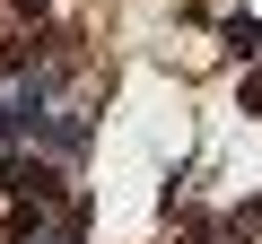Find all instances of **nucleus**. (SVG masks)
I'll list each match as a JSON object with an SVG mask.
<instances>
[{"mask_svg": "<svg viewBox=\"0 0 262 244\" xmlns=\"http://www.w3.org/2000/svg\"><path fill=\"white\" fill-rule=\"evenodd\" d=\"M227 44H236V53L253 61V53H262V27H253V18H227Z\"/></svg>", "mask_w": 262, "mask_h": 244, "instance_id": "f257e3e1", "label": "nucleus"}, {"mask_svg": "<svg viewBox=\"0 0 262 244\" xmlns=\"http://www.w3.org/2000/svg\"><path fill=\"white\" fill-rule=\"evenodd\" d=\"M9 122H18V113H9V105H0V140H9Z\"/></svg>", "mask_w": 262, "mask_h": 244, "instance_id": "f03ea898", "label": "nucleus"}]
</instances>
